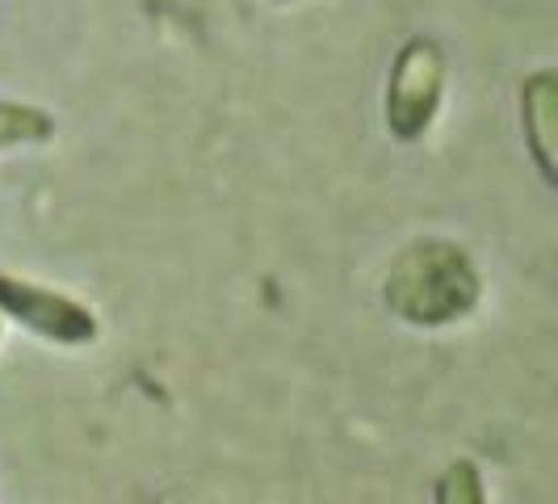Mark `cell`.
I'll list each match as a JSON object with an SVG mask.
<instances>
[{"label": "cell", "instance_id": "obj_5", "mask_svg": "<svg viewBox=\"0 0 558 504\" xmlns=\"http://www.w3.org/2000/svg\"><path fill=\"white\" fill-rule=\"evenodd\" d=\"M51 140H56V113L47 106L0 97V156L22 152V147H43Z\"/></svg>", "mask_w": 558, "mask_h": 504}, {"label": "cell", "instance_id": "obj_6", "mask_svg": "<svg viewBox=\"0 0 558 504\" xmlns=\"http://www.w3.org/2000/svg\"><path fill=\"white\" fill-rule=\"evenodd\" d=\"M433 501L437 504H483L487 501V483L483 471L471 458H453L441 476L433 479Z\"/></svg>", "mask_w": 558, "mask_h": 504}, {"label": "cell", "instance_id": "obj_8", "mask_svg": "<svg viewBox=\"0 0 558 504\" xmlns=\"http://www.w3.org/2000/svg\"><path fill=\"white\" fill-rule=\"evenodd\" d=\"M278 4H294V0H278Z\"/></svg>", "mask_w": 558, "mask_h": 504}, {"label": "cell", "instance_id": "obj_7", "mask_svg": "<svg viewBox=\"0 0 558 504\" xmlns=\"http://www.w3.org/2000/svg\"><path fill=\"white\" fill-rule=\"evenodd\" d=\"M0 336H4V320H0Z\"/></svg>", "mask_w": 558, "mask_h": 504}, {"label": "cell", "instance_id": "obj_2", "mask_svg": "<svg viewBox=\"0 0 558 504\" xmlns=\"http://www.w3.org/2000/svg\"><path fill=\"white\" fill-rule=\"evenodd\" d=\"M449 56L428 34H412L391 59L383 88V127L395 143H420L446 106Z\"/></svg>", "mask_w": 558, "mask_h": 504}, {"label": "cell", "instance_id": "obj_1", "mask_svg": "<svg viewBox=\"0 0 558 504\" xmlns=\"http://www.w3.org/2000/svg\"><path fill=\"white\" fill-rule=\"evenodd\" d=\"M483 303V274L466 244L449 236H416L383 274V308L403 328L437 333L471 320Z\"/></svg>", "mask_w": 558, "mask_h": 504}, {"label": "cell", "instance_id": "obj_4", "mask_svg": "<svg viewBox=\"0 0 558 504\" xmlns=\"http://www.w3.org/2000/svg\"><path fill=\"white\" fill-rule=\"evenodd\" d=\"M521 110V140L530 152V165L537 168L542 185L558 190V72L537 68L517 88Z\"/></svg>", "mask_w": 558, "mask_h": 504}, {"label": "cell", "instance_id": "obj_3", "mask_svg": "<svg viewBox=\"0 0 558 504\" xmlns=\"http://www.w3.org/2000/svg\"><path fill=\"white\" fill-rule=\"evenodd\" d=\"M0 320L26 328L29 336L56 349H88L101 336L97 311L81 303L76 295L22 278V274H4V269H0Z\"/></svg>", "mask_w": 558, "mask_h": 504}]
</instances>
